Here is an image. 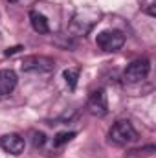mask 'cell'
Here are the masks:
<instances>
[{
  "label": "cell",
  "instance_id": "cell-10",
  "mask_svg": "<svg viewBox=\"0 0 156 158\" xmlns=\"http://www.w3.org/2000/svg\"><path fill=\"white\" fill-rule=\"evenodd\" d=\"M74 136H76V132H72V131H70V132H68V131H66V132H59V134L53 138V147H61V145L68 143Z\"/></svg>",
  "mask_w": 156,
  "mask_h": 158
},
{
  "label": "cell",
  "instance_id": "cell-8",
  "mask_svg": "<svg viewBox=\"0 0 156 158\" xmlns=\"http://www.w3.org/2000/svg\"><path fill=\"white\" fill-rule=\"evenodd\" d=\"M30 22H31V28L37 31V33H48L50 31V24H48V19L39 13V11H30Z\"/></svg>",
  "mask_w": 156,
  "mask_h": 158
},
{
  "label": "cell",
  "instance_id": "cell-3",
  "mask_svg": "<svg viewBox=\"0 0 156 158\" xmlns=\"http://www.w3.org/2000/svg\"><path fill=\"white\" fill-rule=\"evenodd\" d=\"M55 66L53 59L46 57V55H30L22 59V70L24 72H39V74H46L51 72Z\"/></svg>",
  "mask_w": 156,
  "mask_h": 158
},
{
  "label": "cell",
  "instance_id": "cell-12",
  "mask_svg": "<svg viewBox=\"0 0 156 158\" xmlns=\"http://www.w3.org/2000/svg\"><path fill=\"white\" fill-rule=\"evenodd\" d=\"M18 50H20V48H11V50L6 52V55H11V53H15V52H18Z\"/></svg>",
  "mask_w": 156,
  "mask_h": 158
},
{
  "label": "cell",
  "instance_id": "cell-2",
  "mask_svg": "<svg viewBox=\"0 0 156 158\" xmlns=\"http://www.w3.org/2000/svg\"><path fill=\"white\" fill-rule=\"evenodd\" d=\"M96 44L103 50V52H116L125 44V35L117 30H105L101 33H97Z\"/></svg>",
  "mask_w": 156,
  "mask_h": 158
},
{
  "label": "cell",
  "instance_id": "cell-1",
  "mask_svg": "<svg viewBox=\"0 0 156 158\" xmlns=\"http://www.w3.org/2000/svg\"><path fill=\"white\" fill-rule=\"evenodd\" d=\"M109 140L116 145H129L138 140V132L130 121H116L109 131Z\"/></svg>",
  "mask_w": 156,
  "mask_h": 158
},
{
  "label": "cell",
  "instance_id": "cell-11",
  "mask_svg": "<svg viewBox=\"0 0 156 158\" xmlns=\"http://www.w3.org/2000/svg\"><path fill=\"white\" fill-rule=\"evenodd\" d=\"M31 136H33V145H35V147H42V145L46 143V136H44L42 132H33Z\"/></svg>",
  "mask_w": 156,
  "mask_h": 158
},
{
  "label": "cell",
  "instance_id": "cell-6",
  "mask_svg": "<svg viewBox=\"0 0 156 158\" xmlns=\"http://www.w3.org/2000/svg\"><path fill=\"white\" fill-rule=\"evenodd\" d=\"M88 110L94 116H105L109 112V103H107V94L103 88L94 90L88 96Z\"/></svg>",
  "mask_w": 156,
  "mask_h": 158
},
{
  "label": "cell",
  "instance_id": "cell-9",
  "mask_svg": "<svg viewBox=\"0 0 156 158\" xmlns=\"http://www.w3.org/2000/svg\"><path fill=\"white\" fill-rule=\"evenodd\" d=\"M64 79H66V85L74 90L76 85H77V79H79V70L77 68H68V70H64Z\"/></svg>",
  "mask_w": 156,
  "mask_h": 158
},
{
  "label": "cell",
  "instance_id": "cell-7",
  "mask_svg": "<svg viewBox=\"0 0 156 158\" xmlns=\"http://www.w3.org/2000/svg\"><path fill=\"white\" fill-rule=\"evenodd\" d=\"M17 86V74L11 68L0 70V98L9 96Z\"/></svg>",
  "mask_w": 156,
  "mask_h": 158
},
{
  "label": "cell",
  "instance_id": "cell-5",
  "mask_svg": "<svg viewBox=\"0 0 156 158\" xmlns=\"http://www.w3.org/2000/svg\"><path fill=\"white\" fill-rule=\"evenodd\" d=\"M0 147H2L6 153H9V155L18 156V155L24 151L26 142H24V138H22L20 134H17V132H9V134H4V136L0 138Z\"/></svg>",
  "mask_w": 156,
  "mask_h": 158
},
{
  "label": "cell",
  "instance_id": "cell-13",
  "mask_svg": "<svg viewBox=\"0 0 156 158\" xmlns=\"http://www.w3.org/2000/svg\"><path fill=\"white\" fill-rule=\"evenodd\" d=\"M7 2H17V0H7Z\"/></svg>",
  "mask_w": 156,
  "mask_h": 158
},
{
  "label": "cell",
  "instance_id": "cell-4",
  "mask_svg": "<svg viewBox=\"0 0 156 158\" xmlns=\"http://www.w3.org/2000/svg\"><path fill=\"white\" fill-rule=\"evenodd\" d=\"M149 72H151L149 61L147 59H136V61H132L125 68L123 77H125V81H129V83H138V81H143V79L147 77Z\"/></svg>",
  "mask_w": 156,
  "mask_h": 158
}]
</instances>
